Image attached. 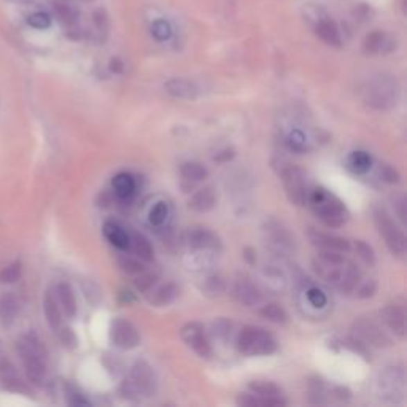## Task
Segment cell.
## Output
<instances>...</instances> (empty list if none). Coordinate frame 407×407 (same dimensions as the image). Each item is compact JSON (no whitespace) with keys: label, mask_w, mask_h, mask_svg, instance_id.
Masks as SVG:
<instances>
[{"label":"cell","mask_w":407,"mask_h":407,"mask_svg":"<svg viewBox=\"0 0 407 407\" xmlns=\"http://www.w3.org/2000/svg\"><path fill=\"white\" fill-rule=\"evenodd\" d=\"M315 272L327 282L338 288L342 295H349L360 285L361 274L354 263L347 261L344 253L333 252V250H318L317 259L313 261Z\"/></svg>","instance_id":"6da1fadb"},{"label":"cell","mask_w":407,"mask_h":407,"mask_svg":"<svg viewBox=\"0 0 407 407\" xmlns=\"http://www.w3.org/2000/svg\"><path fill=\"white\" fill-rule=\"evenodd\" d=\"M307 202L320 221H323L329 227L344 226L350 218L345 204L336 194L328 191L327 188L318 187L309 193Z\"/></svg>","instance_id":"7a4b0ae2"},{"label":"cell","mask_w":407,"mask_h":407,"mask_svg":"<svg viewBox=\"0 0 407 407\" xmlns=\"http://www.w3.org/2000/svg\"><path fill=\"white\" fill-rule=\"evenodd\" d=\"M156 388H158V379H156L153 367L146 361H137L131 367L126 381L123 382L121 393L124 398L140 399L153 396Z\"/></svg>","instance_id":"3957f363"},{"label":"cell","mask_w":407,"mask_h":407,"mask_svg":"<svg viewBox=\"0 0 407 407\" xmlns=\"http://www.w3.org/2000/svg\"><path fill=\"white\" fill-rule=\"evenodd\" d=\"M399 99V86L388 75H379L365 88V102L376 110H390Z\"/></svg>","instance_id":"277c9868"},{"label":"cell","mask_w":407,"mask_h":407,"mask_svg":"<svg viewBox=\"0 0 407 407\" xmlns=\"http://www.w3.org/2000/svg\"><path fill=\"white\" fill-rule=\"evenodd\" d=\"M237 350L247 356H264L277 350V342L268 331L258 327H245L237 336Z\"/></svg>","instance_id":"5b68a950"},{"label":"cell","mask_w":407,"mask_h":407,"mask_svg":"<svg viewBox=\"0 0 407 407\" xmlns=\"http://www.w3.org/2000/svg\"><path fill=\"white\" fill-rule=\"evenodd\" d=\"M18 352L23 358L27 377L31 382L40 385L46 377V361L40 342L26 338L18 344Z\"/></svg>","instance_id":"8992f818"},{"label":"cell","mask_w":407,"mask_h":407,"mask_svg":"<svg viewBox=\"0 0 407 407\" xmlns=\"http://www.w3.org/2000/svg\"><path fill=\"white\" fill-rule=\"evenodd\" d=\"M374 223H376L379 232L383 237L385 243L390 252L396 257H404L406 253V236L401 227L395 223L387 210L376 209L374 210Z\"/></svg>","instance_id":"52a82bcc"},{"label":"cell","mask_w":407,"mask_h":407,"mask_svg":"<svg viewBox=\"0 0 407 407\" xmlns=\"http://www.w3.org/2000/svg\"><path fill=\"white\" fill-rule=\"evenodd\" d=\"M282 182L286 193V198L291 204L304 205L307 202V180L306 173L297 166H285L280 172Z\"/></svg>","instance_id":"ba28073f"},{"label":"cell","mask_w":407,"mask_h":407,"mask_svg":"<svg viewBox=\"0 0 407 407\" xmlns=\"http://www.w3.org/2000/svg\"><path fill=\"white\" fill-rule=\"evenodd\" d=\"M379 393L381 398L390 403H399L406 395V372L403 367H387L379 377Z\"/></svg>","instance_id":"9c48e42d"},{"label":"cell","mask_w":407,"mask_h":407,"mask_svg":"<svg viewBox=\"0 0 407 407\" xmlns=\"http://www.w3.org/2000/svg\"><path fill=\"white\" fill-rule=\"evenodd\" d=\"M307 10L311 13H313L311 18L313 19V29H315V34L318 35V39L327 43L329 46H336L339 48L342 45V39H340V32L338 29V26L329 16L324 13V10L320 7H307Z\"/></svg>","instance_id":"30bf717a"},{"label":"cell","mask_w":407,"mask_h":407,"mask_svg":"<svg viewBox=\"0 0 407 407\" xmlns=\"http://www.w3.org/2000/svg\"><path fill=\"white\" fill-rule=\"evenodd\" d=\"M110 340L118 349L131 350L140 344V334L131 322L124 318H116L113 320L110 328Z\"/></svg>","instance_id":"8fae6325"},{"label":"cell","mask_w":407,"mask_h":407,"mask_svg":"<svg viewBox=\"0 0 407 407\" xmlns=\"http://www.w3.org/2000/svg\"><path fill=\"white\" fill-rule=\"evenodd\" d=\"M180 336L184 344H187L191 350L196 352L200 358L211 356V345L202 324L196 322L187 323L182 328Z\"/></svg>","instance_id":"7c38bea8"},{"label":"cell","mask_w":407,"mask_h":407,"mask_svg":"<svg viewBox=\"0 0 407 407\" xmlns=\"http://www.w3.org/2000/svg\"><path fill=\"white\" fill-rule=\"evenodd\" d=\"M355 336L360 339L363 344L377 347V349H382V347H388L392 344V340L383 331L377 327L376 323L371 322L367 318H360L356 320L354 324Z\"/></svg>","instance_id":"4fadbf2b"},{"label":"cell","mask_w":407,"mask_h":407,"mask_svg":"<svg viewBox=\"0 0 407 407\" xmlns=\"http://www.w3.org/2000/svg\"><path fill=\"white\" fill-rule=\"evenodd\" d=\"M184 237H187L188 245L193 250H199V252H218L221 248L220 237L207 227H189Z\"/></svg>","instance_id":"5bb4252c"},{"label":"cell","mask_w":407,"mask_h":407,"mask_svg":"<svg viewBox=\"0 0 407 407\" xmlns=\"http://www.w3.org/2000/svg\"><path fill=\"white\" fill-rule=\"evenodd\" d=\"M266 241H268L269 247L277 253H290L293 247H295V239L291 237L288 231L285 230L280 223L270 221L266 225Z\"/></svg>","instance_id":"9a60e30c"},{"label":"cell","mask_w":407,"mask_h":407,"mask_svg":"<svg viewBox=\"0 0 407 407\" xmlns=\"http://www.w3.org/2000/svg\"><path fill=\"white\" fill-rule=\"evenodd\" d=\"M253 395L261 399V406H285L286 401L282 398L279 385L269 381H254L248 385Z\"/></svg>","instance_id":"2e32d148"},{"label":"cell","mask_w":407,"mask_h":407,"mask_svg":"<svg viewBox=\"0 0 407 407\" xmlns=\"http://www.w3.org/2000/svg\"><path fill=\"white\" fill-rule=\"evenodd\" d=\"M309 241L312 245H315L318 250H333V252H349L350 242L344 237L327 234V232H320L317 230H309Z\"/></svg>","instance_id":"e0dca14e"},{"label":"cell","mask_w":407,"mask_h":407,"mask_svg":"<svg viewBox=\"0 0 407 407\" xmlns=\"http://www.w3.org/2000/svg\"><path fill=\"white\" fill-rule=\"evenodd\" d=\"M396 48V40L387 32L374 31L366 35L363 42V50L366 54H387L392 53Z\"/></svg>","instance_id":"ac0fdd59"},{"label":"cell","mask_w":407,"mask_h":407,"mask_svg":"<svg viewBox=\"0 0 407 407\" xmlns=\"http://www.w3.org/2000/svg\"><path fill=\"white\" fill-rule=\"evenodd\" d=\"M381 318L382 322L395 336L398 338H404L406 334V311L404 307L396 306V304H392V306H387L381 311Z\"/></svg>","instance_id":"d6986e66"},{"label":"cell","mask_w":407,"mask_h":407,"mask_svg":"<svg viewBox=\"0 0 407 407\" xmlns=\"http://www.w3.org/2000/svg\"><path fill=\"white\" fill-rule=\"evenodd\" d=\"M236 300L243 304V306H254L261 301V293H259L258 286L253 284L252 280H248L247 277L237 279L234 284V290H232Z\"/></svg>","instance_id":"ffe728a7"},{"label":"cell","mask_w":407,"mask_h":407,"mask_svg":"<svg viewBox=\"0 0 407 407\" xmlns=\"http://www.w3.org/2000/svg\"><path fill=\"white\" fill-rule=\"evenodd\" d=\"M164 89L169 96L175 97V99H184L191 101L198 97V88L196 85L191 83L189 80L184 78H172L164 83Z\"/></svg>","instance_id":"44dd1931"},{"label":"cell","mask_w":407,"mask_h":407,"mask_svg":"<svg viewBox=\"0 0 407 407\" xmlns=\"http://www.w3.org/2000/svg\"><path fill=\"white\" fill-rule=\"evenodd\" d=\"M216 205V193L211 187H204L200 188L198 193H194L191 199L188 200V207L199 211V214H205V211H210Z\"/></svg>","instance_id":"7402d4cb"},{"label":"cell","mask_w":407,"mask_h":407,"mask_svg":"<svg viewBox=\"0 0 407 407\" xmlns=\"http://www.w3.org/2000/svg\"><path fill=\"white\" fill-rule=\"evenodd\" d=\"M178 296V286L173 282H166V284L159 285L158 288L151 291L148 296V302L155 307H166L177 300Z\"/></svg>","instance_id":"603a6c76"},{"label":"cell","mask_w":407,"mask_h":407,"mask_svg":"<svg viewBox=\"0 0 407 407\" xmlns=\"http://www.w3.org/2000/svg\"><path fill=\"white\" fill-rule=\"evenodd\" d=\"M129 248L132 250L135 258L142 259V261H145V263H150L155 259L153 245H151L148 239L142 234L134 232L132 236H129Z\"/></svg>","instance_id":"cb8c5ba5"},{"label":"cell","mask_w":407,"mask_h":407,"mask_svg":"<svg viewBox=\"0 0 407 407\" xmlns=\"http://www.w3.org/2000/svg\"><path fill=\"white\" fill-rule=\"evenodd\" d=\"M43 312H45L46 322L53 329H58L61 327V307H59L58 297L53 295L51 291H46L45 297H43Z\"/></svg>","instance_id":"d4e9b609"},{"label":"cell","mask_w":407,"mask_h":407,"mask_svg":"<svg viewBox=\"0 0 407 407\" xmlns=\"http://www.w3.org/2000/svg\"><path fill=\"white\" fill-rule=\"evenodd\" d=\"M56 297L59 307L62 309L64 313H66L69 318L75 317V313H77V300H75V295L72 288H70V285L59 284L56 288Z\"/></svg>","instance_id":"484cf974"},{"label":"cell","mask_w":407,"mask_h":407,"mask_svg":"<svg viewBox=\"0 0 407 407\" xmlns=\"http://www.w3.org/2000/svg\"><path fill=\"white\" fill-rule=\"evenodd\" d=\"M112 184H113V191H115V194L119 199H129L134 196L135 180L131 173H126V172L116 173Z\"/></svg>","instance_id":"4316f807"},{"label":"cell","mask_w":407,"mask_h":407,"mask_svg":"<svg viewBox=\"0 0 407 407\" xmlns=\"http://www.w3.org/2000/svg\"><path fill=\"white\" fill-rule=\"evenodd\" d=\"M104 236L116 248L129 250V234L119 225L113 223V221H107L104 225Z\"/></svg>","instance_id":"83f0119b"},{"label":"cell","mask_w":407,"mask_h":407,"mask_svg":"<svg viewBox=\"0 0 407 407\" xmlns=\"http://www.w3.org/2000/svg\"><path fill=\"white\" fill-rule=\"evenodd\" d=\"M180 173L184 180H188V182H202V180H205V178H207L209 171L205 169V167L200 164V162L188 161V162H184V164H182Z\"/></svg>","instance_id":"f1b7e54d"},{"label":"cell","mask_w":407,"mask_h":407,"mask_svg":"<svg viewBox=\"0 0 407 407\" xmlns=\"http://www.w3.org/2000/svg\"><path fill=\"white\" fill-rule=\"evenodd\" d=\"M16 313H18V301L12 295H7L0 301V320L3 327H10L15 322Z\"/></svg>","instance_id":"f546056e"},{"label":"cell","mask_w":407,"mask_h":407,"mask_svg":"<svg viewBox=\"0 0 407 407\" xmlns=\"http://www.w3.org/2000/svg\"><path fill=\"white\" fill-rule=\"evenodd\" d=\"M350 169L355 173H366L372 166V158L366 151H354L349 158Z\"/></svg>","instance_id":"4dcf8cb0"},{"label":"cell","mask_w":407,"mask_h":407,"mask_svg":"<svg viewBox=\"0 0 407 407\" xmlns=\"http://www.w3.org/2000/svg\"><path fill=\"white\" fill-rule=\"evenodd\" d=\"M261 315L266 320H269V322L277 323V324L285 323L286 318H288V315H286V312H285V309L282 306H279V304H275V302H270V304H266V306H263Z\"/></svg>","instance_id":"1f68e13d"},{"label":"cell","mask_w":407,"mask_h":407,"mask_svg":"<svg viewBox=\"0 0 407 407\" xmlns=\"http://www.w3.org/2000/svg\"><path fill=\"white\" fill-rule=\"evenodd\" d=\"M158 279H159L158 272H150V270L145 269L144 272L135 275L134 285L140 293H146L153 288V286L156 285V282H158Z\"/></svg>","instance_id":"d6a6232c"},{"label":"cell","mask_w":407,"mask_h":407,"mask_svg":"<svg viewBox=\"0 0 407 407\" xmlns=\"http://www.w3.org/2000/svg\"><path fill=\"white\" fill-rule=\"evenodd\" d=\"M118 266L123 272H126L128 275H137L145 270V264L142 263V259L139 258H131V257H121L118 259Z\"/></svg>","instance_id":"836d02e7"},{"label":"cell","mask_w":407,"mask_h":407,"mask_svg":"<svg viewBox=\"0 0 407 407\" xmlns=\"http://www.w3.org/2000/svg\"><path fill=\"white\" fill-rule=\"evenodd\" d=\"M151 35H153L158 42H166L171 39L172 27L166 19H158L151 24Z\"/></svg>","instance_id":"e575fe53"},{"label":"cell","mask_w":407,"mask_h":407,"mask_svg":"<svg viewBox=\"0 0 407 407\" xmlns=\"http://www.w3.org/2000/svg\"><path fill=\"white\" fill-rule=\"evenodd\" d=\"M167 216H169V207H167V204L158 202L150 210V223L153 226H161L166 223Z\"/></svg>","instance_id":"d590c367"},{"label":"cell","mask_w":407,"mask_h":407,"mask_svg":"<svg viewBox=\"0 0 407 407\" xmlns=\"http://www.w3.org/2000/svg\"><path fill=\"white\" fill-rule=\"evenodd\" d=\"M293 151H297V153H302V151L307 150V140L306 135H304L300 129H295L288 135V140H286Z\"/></svg>","instance_id":"8d00e7d4"},{"label":"cell","mask_w":407,"mask_h":407,"mask_svg":"<svg viewBox=\"0 0 407 407\" xmlns=\"http://www.w3.org/2000/svg\"><path fill=\"white\" fill-rule=\"evenodd\" d=\"M355 252H356V254H358V258H360L361 261L365 263V264H367V266H374V263H376V257H374L372 248L369 247L366 242L356 241V242H355Z\"/></svg>","instance_id":"74e56055"},{"label":"cell","mask_w":407,"mask_h":407,"mask_svg":"<svg viewBox=\"0 0 407 407\" xmlns=\"http://www.w3.org/2000/svg\"><path fill=\"white\" fill-rule=\"evenodd\" d=\"M21 264L19 263H12L7 268H3L0 270V282L2 284H13L21 277Z\"/></svg>","instance_id":"f35d334b"},{"label":"cell","mask_w":407,"mask_h":407,"mask_svg":"<svg viewBox=\"0 0 407 407\" xmlns=\"http://www.w3.org/2000/svg\"><path fill=\"white\" fill-rule=\"evenodd\" d=\"M27 23L34 29H48L51 26V16L45 12H35L27 18Z\"/></svg>","instance_id":"ab89813d"},{"label":"cell","mask_w":407,"mask_h":407,"mask_svg":"<svg viewBox=\"0 0 407 407\" xmlns=\"http://www.w3.org/2000/svg\"><path fill=\"white\" fill-rule=\"evenodd\" d=\"M54 13L62 23L66 24H73L77 21V13H75L73 8H70L69 5H62V3H56L54 5Z\"/></svg>","instance_id":"60d3db41"},{"label":"cell","mask_w":407,"mask_h":407,"mask_svg":"<svg viewBox=\"0 0 407 407\" xmlns=\"http://www.w3.org/2000/svg\"><path fill=\"white\" fill-rule=\"evenodd\" d=\"M225 290V284L220 277H210V279L205 280V286L204 291L207 293L210 296H218L221 291Z\"/></svg>","instance_id":"b9f144b4"},{"label":"cell","mask_w":407,"mask_h":407,"mask_svg":"<svg viewBox=\"0 0 407 407\" xmlns=\"http://www.w3.org/2000/svg\"><path fill=\"white\" fill-rule=\"evenodd\" d=\"M307 300H309V302L312 304L313 307H324L327 306V295H324V293L322 291V290H318V288H311L307 291Z\"/></svg>","instance_id":"7bdbcfd3"},{"label":"cell","mask_w":407,"mask_h":407,"mask_svg":"<svg viewBox=\"0 0 407 407\" xmlns=\"http://www.w3.org/2000/svg\"><path fill=\"white\" fill-rule=\"evenodd\" d=\"M236 403L242 407H254V406H261V399L253 393H242L237 396Z\"/></svg>","instance_id":"ee69618b"},{"label":"cell","mask_w":407,"mask_h":407,"mask_svg":"<svg viewBox=\"0 0 407 407\" xmlns=\"http://www.w3.org/2000/svg\"><path fill=\"white\" fill-rule=\"evenodd\" d=\"M376 290H377V282L372 280V279L366 280L365 284L360 286V290H358V296L363 297V300H365V297H371V296H374Z\"/></svg>","instance_id":"f6af8a7d"},{"label":"cell","mask_w":407,"mask_h":407,"mask_svg":"<svg viewBox=\"0 0 407 407\" xmlns=\"http://www.w3.org/2000/svg\"><path fill=\"white\" fill-rule=\"evenodd\" d=\"M381 175H382V180L387 182V183H398L399 182V173L396 172L392 166H382L381 169Z\"/></svg>","instance_id":"bcb514c9"},{"label":"cell","mask_w":407,"mask_h":407,"mask_svg":"<svg viewBox=\"0 0 407 407\" xmlns=\"http://www.w3.org/2000/svg\"><path fill=\"white\" fill-rule=\"evenodd\" d=\"M61 339H62V344L66 347H69V349H73V347L77 345V338H75L73 331L69 329V328H66L62 331Z\"/></svg>","instance_id":"7dc6e473"},{"label":"cell","mask_w":407,"mask_h":407,"mask_svg":"<svg viewBox=\"0 0 407 407\" xmlns=\"http://www.w3.org/2000/svg\"><path fill=\"white\" fill-rule=\"evenodd\" d=\"M69 403L72 404V406H88L89 403L88 401H86L83 396H81L80 393H72V395H69Z\"/></svg>","instance_id":"c3c4849f"},{"label":"cell","mask_w":407,"mask_h":407,"mask_svg":"<svg viewBox=\"0 0 407 407\" xmlns=\"http://www.w3.org/2000/svg\"><path fill=\"white\" fill-rule=\"evenodd\" d=\"M232 158H234V150L227 148V150L221 151V153L216 155V156H215V161H218V162H225V161H230V159H232Z\"/></svg>","instance_id":"681fc988"},{"label":"cell","mask_w":407,"mask_h":407,"mask_svg":"<svg viewBox=\"0 0 407 407\" xmlns=\"http://www.w3.org/2000/svg\"><path fill=\"white\" fill-rule=\"evenodd\" d=\"M110 69L113 70V72H121L123 70V64L118 61V59H113L112 64H110Z\"/></svg>","instance_id":"f907efd6"},{"label":"cell","mask_w":407,"mask_h":407,"mask_svg":"<svg viewBox=\"0 0 407 407\" xmlns=\"http://www.w3.org/2000/svg\"><path fill=\"white\" fill-rule=\"evenodd\" d=\"M243 253H245V254H243V257H245L247 261L253 264L254 259H257V258H254V254H253V250L252 248H245V252H243Z\"/></svg>","instance_id":"816d5d0a"}]
</instances>
